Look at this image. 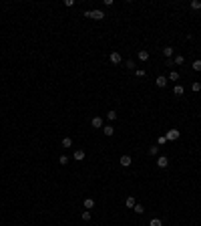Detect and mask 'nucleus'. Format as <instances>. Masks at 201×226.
<instances>
[{"instance_id": "nucleus-1", "label": "nucleus", "mask_w": 201, "mask_h": 226, "mask_svg": "<svg viewBox=\"0 0 201 226\" xmlns=\"http://www.w3.org/2000/svg\"><path fill=\"white\" fill-rule=\"evenodd\" d=\"M119 162H121V166H123V168H129V166L133 164L131 156H127V154H125V156H121V159H119Z\"/></svg>"}, {"instance_id": "nucleus-2", "label": "nucleus", "mask_w": 201, "mask_h": 226, "mask_svg": "<svg viewBox=\"0 0 201 226\" xmlns=\"http://www.w3.org/2000/svg\"><path fill=\"white\" fill-rule=\"evenodd\" d=\"M90 125H93L95 129H103V117H93V119H90Z\"/></svg>"}, {"instance_id": "nucleus-3", "label": "nucleus", "mask_w": 201, "mask_h": 226, "mask_svg": "<svg viewBox=\"0 0 201 226\" xmlns=\"http://www.w3.org/2000/svg\"><path fill=\"white\" fill-rule=\"evenodd\" d=\"M167 77H163V75H161V77H157V79H155V85H157V87H159V89H163V87H165V85H167Z\"/></svg>"}, {"instance_id": "nucleus-4", "label": "nucleus", "mask_w": 201, "mask_h": 226, "mask_svg": "<svg viewBox=\"0 0 201 226\" xmlns=\"http://www.w3.org/2000/svg\"><path fill=\"white\" fill-rule=\"evenodd\" d=\"M90 18H95V20H103V18H105V12H103V10H90Z\"/></svg>"}, {"instance_id": "nucleus-5", "label": "nucleus", "mask_w": 201, "mask_h": 226, "mask_svg": "<svg viewBox=\"0 0 201 226\" xmlns=\"http://www.w3.org/2000/svg\"><path fill=\"white\" fill-rule=\"evenodd\" d=\"M109 59H111V63H115V65H121V63H123V59H121V55H119V53H111V56H109Z\"/></svg>"}, {"instance_id": "nucleus-6", "label": "nucleus", "mask_w": 201, "mask_h": 226, "mask_svg": "<svg viewBox=\"0 0 201 226\" xmlns=\"http://www.w3.org/2000/svg\"><path fill=\"white\" fill-rule=\"evenodd\" d=\"M157 166H159V168H167V166H169V159L165 158V156L157 158Z\"/></svg>"}, {"instance_id": "nucleus-7", "label": "nucleus", "mask_w": 201, "mask_h": 226, "mask_svg": "<svg viewBox=\"0 0 201 226\" xmlns=\"http://www.w3.org/2000/svg\"><path fill=\"white\" fill-rule=\"evenodd\" d=\"M103 133H105V135H109V137H111L113 133H115V127H113V125H103Z\"/></svg>"}, {"instance_id": "nucleus-8", "label": "nucleus", "mask_w": 201, "mask_h": 226, "mask_svg": "<svg viewBox=\"0 0 201 226\" xmlns=\"http://www.w3.org/2000/svg\"><path fill=\"white\" fill-rule=\"evenodd\" d=\"M165 137H167V139H177L179 131H177V129H171V131H167V135H165Z\"/></svg>"}, {"instance_id": "nucleus-9", "label": "nucleus", "mask_w": 201, "mask_h": 226, "mask_svg": "<svg viewBox=\"0 0 201 226\" xmlns=\"http://www.w3.org/2000/svg\"><path fill=\"white\" fill-rule=\"evenodd\" d=\"M139 61H149V51H139Z\"/></svg>"}, {"instance_id": "nucleus-10", "label": "nucleus", "mask_w": 201, "mask_h": 226, "mask_svg": "<svg viewBox=\"0 0 201 226\" xmlns=\"http://www.w3.org/2000/svg\"><path fill=\"white\" fill-rule=\"evenodd\" d=\"M191 69H193V71H197V73L201 71V61H199V59H195V61H193V65H191Z\"/></svg>"}, {"instance_id": "nucleus-11", "label": "nucleus", "mask_w": 201, "mask_h": 226, "mask_svg": "<svg viewBox=\"0 0 201 226\" xmlns=\"http://www.w3.org/2000/svg\"><path fill=\"white\" fill-rule=\"evenodd\" d=\"M125 204H127V208H135V204H137V202H135V198H133V196H129V198L125 200Z\"/></svg>"}, {"instance_id": "nucleus-12", "label": "nucleus", "mask_w": 201, "mask_h": 226, "mask_svg": "<svg viewBox=\"0 0 201 226\" xmlns=\"http://www.w3.org/2000/svg\"><path fill=\"white\" fill-rule=\"evenodd\" d=\"M93 206H95V200H93V198H85V208H87V210H90Z\"/></svg>"}, {"instance_id": "nucleus-13", "label": "nucleus", "mask_w": 201, "mask_h": 226, "mask_svg": "<svg viewBox=\"0 0 201 226\" xmlns=\"http://www.w3.org/2000/svg\"><path fill=\"white\" fill-rule=\"evenodd\" d=\"M185 63V59H183V55H177L175 59H173V65H183Z\"/></svg>"}, {"instance_id": "nucleus-14", "label": "nucleus", "mask_w": 201, "mask_h": 226, "mask_svg": "<svg viewBox=\"0 0 201 226\" xmlns=\"http://www.w3.org/2000/svg\"><path fill=\"white\" fill-rule=\"evenodd\" d=\"M75 159H78V162L85 159V151H83V149H77V151H75Z\"/></svg>"}, {"instance_id": "nucleus-15", "label": "nucleus", "mask_w": 201, "mask_h": 226, "mask_svg": "<svg viewBox=\"0 0 201 226\" xmlns=\"http://www.w3.org/2000/svg\"><path fill=\"white\" fill-rule=\"evenodd\" d=\"M173 93H175V95H183V93H185V89H183V85H175V89H173Z\"/></svg>"}, {"instance_id": "nucleus-16", "label": "nucleus", "mask_w": 201, "mask_h": 226, "mask_svg": "<svg viewBox=\"0 0 201 226\" xmlns=\"http://www.w3.org/2000/svg\"><path fill=\"white\" fill-rule=\"evenodd\" d=\"M159 154V146H151L149 147V156H157Z\"/></svg>"}, {"instance_id": "nucleus-17", "label": "nucleus", "mask_w": 201, "mask_h": 226, "mask_svg": "<svg viewBox=\"0 0 201 226\" xmlns=\"http://www.w3.org/2000/svg\"><path fill=\"white\" fill-rule=\"evenodd\" d=\"M191 8H193V10H201V2L199 0H193V2H191Z\"/></svg>"}, {"instance_id": "nucleus-18", "label": "nucleus", "mask_w": 201, "mask_h": 226, "mask_svg": "<svg viewBox=\"0 0 201 226\" xmlns=\"http://www.w3.org/2000/svg\"><path fill=\"white\" fill-rule=\"evenodd\" d=\"M133 210L137 212V214H143V212H145V208H143L141 204H135V208H133Z\"/></svg>"}, {"instance_id": "nucleus-19", "label": "nucleus", "mask_w": 201, "mask_h": 226, "mask_svg": "<svg viewBox=\"0 0 201 226\" xmlns=\"http://www.w3.org/2000/svg\"><path fill=\"white\" fill-rule=\"evenodd\" d=\"M163 55L165 56H173V49H171V46H165V49H163Z\"/></svg>"}, {"instance_id": "nucleus-20", "label": "nucleus", "mask_w": 201, "mask_h": 226, "mask_svg": "<svg viewBox=\"0 0 201 226\" xmlns=\"http://www.w3.org/2000/svg\"><path fill=\"white\" fill-rule=\"evenodd\" d=\"M169 81H179V73L171 71V73H169Z\"/></svg>"}, {"instance_id": "nucleus-21", "label": "nucleus", "mask_w": 201, "mask_h": 226, "mask_svg": "<svg viewBox=\"0 0 201 226\" xmlns=\"http://www.w3.org/2000/svg\"><path fill=\"white\" fill-rule=\"evenodd\" d=\"M107 119H109V121H115V119H117V111H109L107 113Z\"/></svg>"}, {"instance_id": "nucleus-22", "label": "nucleus", "mask_w": 201, "mask_h": 226, "mask_svg": "<svg viewBox=\"0 0 201 226\" xmlns=\"http://www.w3.org/2000/svg\"><path fill=\"white\" fill-rule=\"evenodd\" d=\"M73 146V139H70V137H65V139H62V147H70Z\"/></svg>"}, {"instance_id": "nucleus-23", "label": "nucleus", "mask_w": 201, "mask_h": 226, "mask_svg": "<svg viewBox=\"0 0 201 226\" xmlns=\"http://www.w3.org/2000/svg\"><path fill=\"white\" fill-rule=\"evenodd\" d=\"M149 226H163V222H161L159 218H153V220L149 222Z\"/></svg>"}, {"instance_id": "nucleus-24", "label": "nucleus", "mask_w": 201, "mask_h": 226, "mask_svg": "<svg viewBox=\"0 0 201 226\" xmlns=\"http://www.w3.org/2000/svg\"><path fill=\"white\" fill-rule=\"evenodd\" d=\"M58 164H60V166H67V164H68V158H67V156H60V158H58Z\"/></svg>"}, {"instance_id": "nucleus-25", "label": "nucleus", "mask_w": 201, "mask_h": 226, "mask_svg": "<svg viewBox=\"0 0 201 226\" xmlns=\"http://www.w3.org/2000/svg\"><path fill=\"white\" fill-rule=\"evenodd\" d=\"M80 216H83V220H85V222H89V220H90V212H89V210H85Z\"/></svg>"}, {"instance_id": "nucleus-26", "label": "nucleus", "mask_w": 201, "mask_h": 226, "mask_svg": "<svg viewBox=\"0 0 201 226\" xmlns=\"http://www.w3.org/2000/svg\"><path fill=\"white\" fill-rule=\"evenodd\" d=\"M125 67L129 69V71H135V63H133V61H127V63H125Z\"/></svg>"}, {"instance_id": "nucleus-27", "label": "nucleus", "mask_w": 201, "mask_h": 226, "mask_svg": "<svg viewBox=\"0 0 201 226\" xmlns=\"http://www.w3.org/2000/svg\"><path fill=\"white\" fill-rule=\"evenodd\" d=\"M191 89L195 91V93H199V91H201V83H193V85H191Z\"/></svg>"}, {"instance_id": "nucleus-28", "label": "nucleus", "mask_w": 201, "mask_h": 226, "mask_svg": "<svg viewBox=\"0 0 201 226\" xmlns=\"http://www.w3.org/2000/svg\"><path fill=\"white\" fill-rule=\"evenodd\" d=\"M135 75H137V77H145V71H143V69H135Z\"/></svg>"}]
</instances>
